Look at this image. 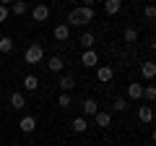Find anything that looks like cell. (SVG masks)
<instances>
[{
    "label": "cell",
    "instance_id": "1",
    "mask_svg": "<svg viewBox=\"0 0 156 146\" xmlns=\"http://www.w3.org/2000/svg\"><path fill=\"white\" fill-rule=\"evenodd\" d=\"M94 8H73L70 13H68V26H86V24L94 21Z\"/></svg>",
    "mask_w": 156,
    "mask_h": 146
},
{
    "label": "cell",
    "instance_id": "10",
    "mask_svg": "<svg viewBox=\"0 0 156 146\" xmlns=\"http://www.w3.org/2000/svg\"><path fill=\"white\" fill-rule=\"evenodd\" d=\"M128 99H133V102H140L143 99V84H128Z\"/></svg>",
    "mask_w": 156,
    "mask_h": 146
},
{
    "label": "cell",
    "instance_id": "14",
    "mask_svg": "<svg viewBox=\"0 0 156 146\" xmlns=\"http://www.w3.org/2000/svg\"><path fill=\"white\" fill-rule=\"evenodd\" d=\"M122 11V0H107L104 3V13L107 16H115V13Z\"/></svg>",
    "mask_w": 156,
    "mask_h": 146
},
{
    "label": "cell",
    "instance_id": "5",
    "mask_svg": "<svg viewBox=\"0 0 156 146\" xmlns=\"http://www.w3.org/2000/svg\"><path fill=\"white\" fill-rule=\"evenodd\" d=\"M18 130H21V133H34V130H37V118H34V115H23V118L18 120Z\"/></svg>",
    "mask_w": 156,
    "mask_h": 146
},
{
    "label": "cell",
    "instance_id": "7",
    "mask_svg": "<svg viewBox=\"0 0 156 146\" xmlns=\"http://www.w3.org/2000/svg\"><path fill=\"white\" fill-rule=\"evenodd\" d=\"M81 110H83V115H91V118H94V115L99 112V102H96L94 97H86V99L81 102Z\"/></svg>",
    "mask_w": 156,
    "mask_h": 146
},
{
    "label": "cell",
    "instance_id": "3",
    "mask_svg": "<svg viewBox=\"0 0 156 146\" xmlns=\"http://www.w3.org/2000/svg\"><path fill=\"white\" fill-rule=\"evenodd\" d=\"M57 89H60V94H70V91L76 89V78H73L70 73L60 76V78H57Z\"/></svg>",
    "mask_w": 156,
    "mask_h": 146
},
{
    "label": "cell",
    "instance_id": "8",
    "mask_svg": "<svg viewBox=\"0 0 156 146\" xmlns=\"http://www.w3.org/2000/svg\"><path fill=\"white\" fill-rule=\"evenodd\" d=\"M31 18H34L37 24L47 21V18H50V5H34V8H31Z\"/></svg>",
    "mask_w": 156,
    "mask_h": 146
},
{
    "label": "cell",
    "instance_id": "26",
    "mask_svg": "<svg viewBox=\"0 0 156 146\" xmlns=\"http://www.w3.org/2000/svg\"><path fill=\"white\" fill-rule=\"evenodd\" d=\"M143 16H146V18H156V8L151 5V3H148V5L143 8Z\"/></svg>",
    "mask_w": 156,
    "mask_h": 146
},
{
    "label": "cell",
    "instance_id": "13",
    "mask_svg": "<svg viewBox=\"0 0 156 146\" xmlns=\"http://www.w3.org/2000/svg\"><path fill=\"white\" fill-rule=\"evenodd\" d=\"M94 120H96V125H99V128H109V125H112V115L104 112V110H99V112L94 115Z\"/></svg>",
    "mask_w": 156,
    "mask_h": 146
},
{
    "label": "cell",
    "instance_id": "15",
    "mask_svg": "<svg viewBox=\"0 0 156 146\" xmlns=\"http://www.w3.org/2000/svg\"><path fill=\"white\" fill-rule=\"evenodd\" d=\"M94 42H96V37H94L91 31H83L81 37H78V45L83 47V50H91V47H94Z\"/></svg>",
    "mask_w": 156,
    "mask_h": 146
},
{
    "label": "cell",
    "instance_id": "18",
    "mask_svg": "<svg viewBox=\"0 0 156 146\" xmlns=\"http://www.w3.org/2000/svg\"><path fill=\"white\" fill-rule=\"evenodd\" d=\"M23 89H26V91H37V89H39V78L34 76V73L23 76Z\"/></svg>",
    "mask_w": 156,
    "mask_h": 146
},
{
    "label": "cell",
    "instance_id": "16",
    "mask_svg": "<svg viewBox=\"0 0 156 146\" xmlns=\"http://www.w3.org/2000/svg\"><path fill=\"white\" fill-rule=\"evenodd\" d=\"M70 128L76 130V133H86V130H89V120H86V118H73L70 120Z\"/></svg>",
    "mask_w": 156,
    "mask_h": 146
},
{
    "label": "cell",
    "instance_id": "9",
    "mask_svg": "<svg viewBox=\"0 0 156 146\" xmlns=\"http://www.w3.org/2000/svg\"><path fill=\"white\" fill-rule=\"evenodd\" d=\"M151 120H154V107H151V104H140V107H138V123H146V125H148Z\"/></svg>",
    "mask_w": 156,
    "mask_h": 146
},
{
    "label": "cell",
    "instance_id": "25",
    "mask_svg": "<svg viewBox=\"0 0 156 146\" xmlns=\"http://www.w3.org/2000/svg\"><path fill=\"white\" fill-rule=\"evenodd\" d=\"M143 99H148V102L156 99V89L154 86H143Z\"/></svg>",
    "mask_w": 156,
    "mask_h": 146
},
{
    "label": "cell",
    "instance_id": "17",
    "mask_svg": "<svg viewBox=\"0 0 156 146\" xmlns=\"http://www.w3.org/2000/svg\"><path fill=\"white\" fill-rule=\"evenodd\" d=\"M11 107L13 110H23V107H26V97H23L21 91H13L11 94Z\"/></svg>",
    "mask_w": 156,
    "mask_h": 146
},
{
    "label": "cell",
    "instance_id": "2",
    "mask_svg": "<svg viewBox=\"0 0 156 146\" xmlns=\"http://www.w3.org/2000/svg\"><path fill=\"white\" fill-rule=\"evenodd\" d=\"M42 60H44V47L37 45V42L29 45L26 52H23V63H26V65H37V63H42Z\"/></svg>",
    "mask_w": 156,
    "mask_h": 146
},
{
    "label": "cell",
    "instance_id": "20",
    "mask_svg": "<svg viewBox=\"0 0 156 146\" xmlns=\"http://www.w3.org/2000/svg\"><path fill=\"white\" fill-rule=\"evenodd\" d=\"M8 11H11L13 16H23V13L29 11V5H26V3H23V0H16V3H13V5L8 8Z\"/></svg>",
    "mask_w": 156,
    "mask_h": 146
},
{
    "label": "cell",
    "instance_id": "22",
    "mask_svg": "<svg viewBox=\"0 0 156 146\" xmlns=\"http://www.w3.org/2000/svg\"><path fill=\"white\" fill-rule=\"evenodd\" d=\"M13 50V37H0V52H3V55H8V52Z\"/></svg>",
    "mask_w": 156,
    "mask_h": 146
},
{
    "label": "cell",
    "instance_id": "21",
    "mask_svg": "<svg viewBox=\"0 0 156 146\" xmlns=\"http://www.w3.org/2000/svg\"><path fill=\"white\" fill-rule=\"evenodd\" d=\"M140 73H143V78H148V81H151V78L156 76V65H154L151 60H148V63H143V65H140Z\"/></svg>",
    "mask_w": 156,
    "mask_h": 146
},
{
    "label": "cell",
    "instance_id": "6",
    "mask_svg": "<svg viewBox=\"0 0 156 146\" xmlns=\"http://www.w3.org/2000/svg\"><path fill=\"white\" fill-rule=\"evenodd\" d=\"M81 65L83 68H96L99 65V52L96 50H86L83 55H81Z\"/></svg>",
    "mask_w": 156,
    "mask_h": 146
},
{
    "label": "cell",
    "instance_id": "27",
    "mask_svg": "<svg viewBox=\"0 0 156 146\" xmlns=\"http://www.w3.org/2000/svg\"><path fill=\"white\" fill-rule=\"evenodd\" d=\"M8 16H11L8 5H0V24H3V21H8Z\"/></svg>",
    "mask_w": 156,
    "mask_h": 146
},
{
    "label": "cell",
    "instance_id": "12",
    "mask_svg": "<svg viewBox=\"0 0 156 146\" xmlns=\"http://www.w3.org/2000/svg\"><path fill=\"white\" fill-rule=\"evenodd\" d=\"M62 68H65V60H62L60 55H52L50 60H47V71H52V73H60Z\"/></svg>",
    "mask_w": 156,
    "mask_h": 146
},
{
    "label": "cell",
    "instance_id": "4",
    "mask_svg": "<svg viewBox=\"0 0 156 146\" xmlns=\"http://www.w3.org/2000/svg\"><path fill=\"white\" fill-rule=\"evenodd\" d=\"M112 78H115L112 65H96V81H99V84H109Z\"/></svg>",
    "mask_w": 156,
    "mask_h": 146
},
{
    "label": "cell",
    "instance_id": "24",
    "mask_svg": "<svg viewBox=\"0 0 156 146\" xmlns=\"http://www.w3.org/2000/svg\"><path fill=\"white\" fill-rule=\"evenodd\" d=\"M57 104H60L62 110H68V107L73 104V97L70 94H57Z\"/></svg>",
    "mask_w": 156,
    "mask_h": 146
},
{
    "label": "cell",
    "instance_id": "19",
    "mask_svg": "<svg viewBox=\"0 0 156 146\" xmlns=\"http://www.w3.org/2000/svg\"><path fill=\"white\" fill-rule=\"evenodd\" d=\"M122 42H125V45H133V42H138V29L128 26V29L122 31Z\"/></svg>",
    "mask_w": 156,
    "mask_h": 146
},
{
    "label": "cell",
    "instance_id": "11",
    "mask_svg": "<svg viewBox=\"0 0 156 146\" xmlns=\"http://www.w3.org/2000/svg\"><path fill=\"white\" fill-rule=\"evenodd\" d=\"M52 37H55V39H60V42L70 39V26H68V24H57V26L52 29Z\"/></svg>",
    "mask_w": 156,
    "mask_h": 146
},
{
    "label": "cell",
    "instance_id": "23",
    "mask_svg": "<svg viewBox=\"0 0 156 146\" xmlns=\"http://www.w3.org/2000/svg\"><path fill=\"white\" fill-rule=\"evenodd\" d=\"M112 107H115L117 112H125V110H128V99H125V97H115V102H112Z\"/></svg>",
    "mask_w": 156,
    "mask_h": 146
}]
</instances>
